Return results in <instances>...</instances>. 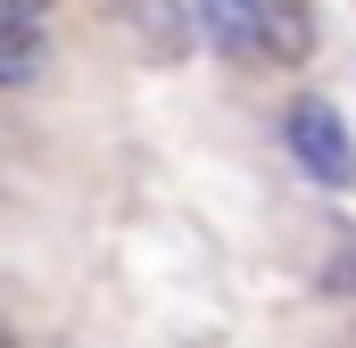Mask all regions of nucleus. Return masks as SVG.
<instances>
[{
	"mask_svg": "<svg viewBox=\"0 0 356 348\" xmlns=\"http://www.w3.org/2000/svg\"><path fill=\"white\" fill-rule=\"evenodd\" d=\"M290 150H298V166L315 174V182H332V191L356 182V141H348V125H340L332 100H298L290 108Z\"/></svg>",
	"mask_w": 356,
	"mask_h": 348,
	"instance_id": "nucleus-1",
	"label": "nucleus"
},
{
	"mask_svg": "<svg viewBox=\"0 0 356 348\" xmlns=\"http://www.w3.org/2000/svg\"><path fill=\"white\" fill-rule=\"evenodd\" d=\"M257 50L282 58V67L315 58V8H307V0H266V8H257Z\"/></svg>",
	"mask_w": 356,
	"mask_h": 348,
	"instance_id": "nucleus-2",
	"label": "nucleus"
},
{
	"mask_svg": "<svg viewBox=\"0 0 356 348\" xmlns=\"http://www.w3.org/2000/svg\"><path fill=\"white\" fill-rule=\"evenodd\" d=\"M124 33H133L149 58H182V50H191V8H182V0H124Z\"/></svg>",
	"mask_w": 356,
	"mask_h": 348,
	"instance_id": "nucleus-3",
	"label": "nucleus"
},
{
	"mask_svg": "<svg viewBox=\"0 0 356 348\" xmlns=\"http://www.w3.org/2000/svg\"><path fill=\"white\" fill-rule=\"evenodd\" d=\"M42 75V25L33 17H0V84H33Z\"/></svg>",
	"mask_w": 356,
	"mask_h": 348,
	"instance_id": "nucleus-4",
	"label": "nucleus"
},
{
	"mask_svg": "<svg viewBox=\"0 0 356 348\" xmlns=\"http://www.w3.org/2000/svg\"><path fill=\"white\" fill-rule=\"evenodd\" d=\"M257 8H266V0H199V25H207V42H224V50H257Z\"/></svg>",
	"mask_w": 356,
	"mask_h": 348,
	"instance_id": "nucleus-5",
	"label": "nucleus"
},
{
	"mask_svg": "<svg viewBox=\"0 0 356 348\" xmlns=\"http://www.w3.org/2000/svg\"><path fill=\"white\" fill-rule=\"evenodd\" d=\"M0 17H42V0H0Z\"/></svg>",
	"mask_w": 356,
	"mask_h": 348,
	"instance_id": "nucleus-6",
	"label": "nucleus"
},
{
	"mask_svg": "<svg viewBox=\"0 0 356 348\" xmlns=\"http://www.w3.org/2000/svg\"><path fill=\"white\" fill-rule=\"evenodd\" d=\"M0 348H17V332H8V324H0Z\"/></svg>",
	"mask_w": 356,
	"mask_h": 348,
	"instance_id": "nucleus-7",
	"label": "nucleus"
}]
</instances>
